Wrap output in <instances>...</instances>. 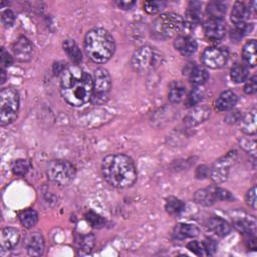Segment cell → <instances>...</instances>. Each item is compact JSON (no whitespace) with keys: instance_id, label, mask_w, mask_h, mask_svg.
<instances>
[{"instance_id":"8","label":"cell","mask_w":257,"mask_h":257,"mask_svg":"<svg viewBox=\"0 0 257 257\" xmlns=\"http://www.w3.org/2000/svg\"><path fill=\"white\" fill-rule=\"evenodd\" d=\"M48 179L57 186L70 184L75 176L74 166L65 160H53L47 167Z\"/></svg>"},{"instance_id":"45","label":"cell","mask_w":257,"mask_h":257,"mask_svg":"<svg viewBox=\"0 0 257 257\" xmlns=\"http://www.w3.org/2000/svg\"><path fill=\"white\" fill-rule=\"evenodd\" d=\"M1 74H2V78H1V84H2L6 80V74H5V70L3 68H1Z\"/></svg>"},{"instance_id":"44","label":"cell","mask_w":257,"mask_h":257,"mask_svg":"<svg viewBox=\"0 0 257 257\" xmlns=\"http://www.w3.org/2000/svg\"><path fill=\"white\" fill-rule=\"evenodd\" d=\"M209 173H210V171L206 166H201L197 169L196 176L198 179H203V178H206L209 175Z\"/></svg>"},{"instance_id":"13","label":"cell","mask_w":257,"mask_h":257,"mask_svg":"<svg viewBox=\"0 0 257 257\" xmlns=\"http://www.w3.org/2000/svg\"><path fill=\"white\" fill-rule=\"evenodd\" d=\"M12 51L15 58L20 62H27L33 54V45L30 40L24 36H20L12 45Z\"/></svg>"},{"instance_id":"31","label":"cell","mask_w":257,"mask_h":257,"mask_svg":"<svg viewBox=\"0 0 257 257\" xmlns=\"http://www.w3.org/2000/svg\"><path fill=\"white\" fill-rule=\"evenodd\" d=\"M252 28H253L252 24H248L246 22L241 23V24H236L235 28L231 31V38L234 40H239L246 34L250 33Z\"/></svg>"},{"instance_id":"28","label":"cell","mask_w":257,"mask_h":257,"mask_svg":"<svg viewBox=\"0 0 257 257\" xmlns=\"http://www.w3.org/2000/svg\"><path fill=\"white\" fill-rule=\"evenodd\" d=\"M186 93V88L184 84L180 81H175L172 83L171 88L169 90V99L172 103L180 102Z\"/></svg>"},{"instance_id":"25","label":"cell","mask_w":257,"mask_h":257,"mask_svg":"<svg viewBox=\"0 0 257 257\" xmlns=\"http://www.w3.org/2000/svg\"><path fill=\"white\" fill-rule=\"evenodd\" d=\"M63 49L66 52V54L69 56V58L77 65L81 59H82V54L81 51L78 47V45L75 43L74 40L72 39H66L63 42Z\"/></svg>"},{"instance_id":"7","label":"cell","mask_w":257,"mask_h":257,"mask_svg":"<svg viewBox=\"0 0 257 257\" xmlns=\"http://www.w3.org/2000/svg\"><path fill=\"white\" fill-rule=\"evenodd\" d=\"M92 82L93 88L90 98L91 103L95 105L104 104L108 100L111 88V78L108 71L102 67L95 69L93 72Z\"/></svg>"},{"instance_id":"41","label":"cell","mask_w":257,"mask_h":257,"mask_svg":"<svg viewBox=\"0 0 257 257\" xmlns=\"http://www.w3.org/2000/svg\"><path fill=\"white\" fill-rule=\"evenodd\" d=\"M13 60H12V56L5 51L4 48L1 49V68L5 69V67H8L12 64Z\"/></svg>"},{"instance_id":"14","label":"cell","mask_w":257,"mask_h":257,"mask_svg":"<svg viewBox=\"0 0 257 257\" xmlns=\"http://www.w3.org/2000/svg\"><path fill=\"white\" fill-rule=\"evenodd\" d=\"M20 232L13 227H5L0 233V246L3 250H12L18 244Z\"/></svg>"},{"instance_id":"12","label":"cell","mask_w":257,"mask_h":257,"mask_svg":"<svg viewBox=\"0 0 257 257\" xmlns=\"http://www.w3.org/2000/svg\"><path fill=\"white\" fill-rule=\"evenodd\" d=\"M226 33V24L223 19L209 18L204 23V34L211 41L221 40Z\"/></svg>"},{"instance_id":"34","label":"cell","mask_w":257,"mask_h":257,"mask_svg":"<svg viewBox=\"0 0 257 257\" xmlns=\"http://www.w3.org/2000/svg\"><path fill=\"white\" fill-rule=\"evenodd\" d=\"M204 95V89L201 86H196L189 94L187 98V105L188 106H194L198 104Z\"/></svg>"},{"instance_id":"36","label":"cell","mask_w":257,"mask_h":257,"mask_svg":"<svg viewBox=\"0 0 257 257\" xmlns=\"http://www.w3.org/2000/svg\"><path fill=\"white\" fill-rule=\"evenodd\" d=\"M85 219L94 228H100L105 223V221H104V219L102 217H100L99 215H97V214H95L93 212H88L85 215Z\"/></svg>"},{"instance_id":"38","label":"cell","mask_w":257,"mask_h":257,"mask_svg":"<svg viewBox=\"0 0 257 257\" xmlns=\"http://www.w3.org/2000/svg\"><path fill=\"white\" fill-rule=\"evenodd\" d=\"M245 201L249 207L256 209V187L253 186L245 195Z\"/></svg>"},{"instance_id":"10","label":"cell","mask_w":257,"mask_h":257,"mask_svg":"<svg viewBox=\"0 0 257 257\" xmlns=\"http://www.w3.org/2000/svg\"><path fill=\"white\" fill-rule=\"evenodd\" d=\"M229 54L226 49L221 47H208L202 54V62L209 68L218 69L225 66Z\"/></svg>"},{"instance_id":"37","label":"cell","mask_w":257,"mask_h":257,"mask_svg":"<svg viewBox=\"0 0 257 257\" xmlns=\"http://www.w3.org/2000/svg\"><path fill=\"white\" fill-rule=\"evenodd\" d=\"M1 21H2L3 25L6 26V27L12 26L13 23H14V21H15V15H14V13H13L11 10H9V9L3 11V12L1 13Z\"/></svg>"},{"instance_id":"39","label":"cell","mask_w":257,"mask_h":257,"mask_svg":"<svg viewBox=\"0 0 257 257\" xmlns=\"http://www.w3.org/2000/svg\"><path fill=\"white\" fill-rule=\"evenodd\" d=\"M187 248L193 252L194 254L198 255V256H201L204 254L205 250H204V247H203V243H200L198 241H191L190 243L187 244Z\"/></svg>"},{"instance_id":"17","label":"cell","mask_w":257,"mask_h":257,"mask_svg":"<svg viewBox=\"0 0 257 257\" xmlns=\"http://www.w3.org/2000/svg\"><path fill=\"white\" fill-rule=\"evenodd\" d=\"M237 103V95L232 90L223 91L215 102V107L218 111H228Z\"/></svg>"},{"instance_id":"11","label":"cell","mask_w":257,"mask_h":257,"mask_svg":"<svg viewBox=\"0 0 257 257\" xmlns=\"http://www.w3.org/2000/svg\"><path fill=\"white\" fill-rule=\"evenodd\" d=\"M236 152H230L226 156L217 160L211 169V178L215 183L224 182L229 174L230 168L234 164Z\"/></svg>"},{"instance_id":"29","label":"cell","mask_w":257,"mask_h":257,"mask_svg":"<svg viewBox=\"0 0 257 257\" xmlns=\"http://www.w3.org/2000/svg\"><path fill=\"white\" fill-rule=\"evenodd\" d=\"M166 211L172 216H179L185 211V204L174 197H170L165 205Z\"/></svg>"},{"instance_id":"9","label":"cell","mask_w":257,"mask_h":257,"mask_svg":"<svg viewBox=\"0 0 257 257\" xmlns=\"http://www.w3.org/2000/svg\"><path fill=\"white\" fill-rule=\"evenodd\" d=\"M195 201L203 206H211L217 201H231L234 197L225 189L210 187L197 191L194 195Z\"/></svg>"},{"instance_id":"43","label":"cell","mask_w":257,"mask_h":257,"mask_svg":"<svg viewBox=\"0 0 257 257\" xmlns=\"http://www.w3.org/2000/svg\"><path fill=\"white\" fill-rule=\"evenodd\" d=\"M115 3H116V5H117L119 8H121V9H123V10H128V9L133 8V7L135 6V4H136L135 1H124V0H122V1H116Z\"/></svg>"},{"instance_id":"27","label":"cell","mask_w":257,"mask_h":257,"mask_svg":"<svg viewBox=\"0 0 257 257\" xmlns=\"http://www.w3.org/2000/svg\"><path fill=\"white\" fill-rule=\"evenodd\" d=\"M19 221L20 223L27 229L32 228L36 225L38 221V215L33 209H26L19 213Z\"/></svg>"},{"instance_id":"24","label":"cell","mask_w":257,"mask_h":257,"mask_svg":"<svg viewBox=\"0 0 257 257\" xmlns=\"http://www.w3.org/2000/svg\"><path fill=\"white\" fill-rule=\"evenodd\" d=\"M240 126L241 131L246 135L256 134V109H252L240 119Z\"/></svg>"},{"instance_id":"18","label":"cell","mask_w":257,"mask_h":257,"mask_svg":"<svg viewBox=\"0 0 257 257\" xmlns=\"http://www.w3.org/2000/svg\"><path fill=\"white\" fill-rule=\"evenodd\" d=\"M199 229L192 224H177L173 230V237L178 240H184L197 236Z\"/></svg>"},{"instance_id":"35","label":"cell","mask_w":257,"mask_h":257,"mask_svg":"<svg viewBox=\"0 0 257 257\" xmlns=\"http://www.w3.org/2000/svg\"><path fill=\"white\" fill-rule=\"evenodd\" d=\"M165 6L164 2H160V1H146L144 3V9L147 13L149 14H157L158 12H160L163 7Z\"/></svg>"},{"instance_id":"4","label":"cell","mask_w":257,"mask_h":257,"mask_svg":"<svg viewBox=\"0 0 257 257\" xmlns=\"http://www.w3.org/2000/svg\"><path fill=\"white\" fill-rule=\"evenodd\" d=\"M185 27L184 19L177 13L167 12L158 16L152 23V33L157 39H168L176 36Z\"/></svg>"},{"instance_id":"15","label":"cell","mask_w":257,"mask_h":257,"mask_svg":"<svg viewBox=\"0 0 257 257\" xmlns=\"http://www.w3.org/2000/svg\"><path fill=\"white\" fill-rule=\"evenodd\" d=\"M175 48L184 56H190L197 50V41L190 35H179L174 41Z\"/></svg>"},{"instance_id":"42","label":"cell","mask_w":257,"mask_h":257,"mask_svg":"<svg viewBox=\"0 0 257 257\" xmlns=\"http://www.w3.org/2000/svg\"><path fill=\"white\" fill-rule=\"evenodd\" d=\"M203 247L207 255H212L217 249V244L214 242V240L208 239L205 240V242H203Z\"/></svg>"},{"instance_id":"6","label":"cell","mask_w":257,"mask_h":257,"mask_svg":"<svg viewBox=\"0 0 257 257\" xmlns=\"http://www.w3.org/2000/svg\"><path fill=\"white\" fill-rule=\"evenodd\" d=\"M19 94L12 87L2 88L0 91V124L12 123L18 114Z\"/></svg>"},{"instance_id":"2","label":"cell","mask_w":257,"mask_h":257,"mask_svg":"<svg viewBox=\"0 0 257 257\" xmlns=\"http://www.w3.org/2000/svg\"><path fill=\"white\" fill-rule=\"evenodd\" d=\"M103 179L113 188L124 189L137 181V168L134 161L123 154L106 156L101 163Z\"/></svg>"},{"instance_id":"32","label":"cell","mask_w":257,"mask_h":257,"mask_svg":"<svg viewBox=\"0 0 257 257\" xmlns=\"http://www.w3.org/2000/svg\"><path fill=\"white\" fill-rule=\"evenodd\" d=\"M30 169V164L27 160L19 159L13 162L12 164V172L16 176H24L28 173Z\"/></svg>"},{"instance_id":"19","label":"cell","mask_w":257,"mask_h":257,"mask_svg":"<svg viewBox=\"0 0 257 257\" xmlns=\"http://www.w3.org/2000/svg\"><path fill=\"white\" fill-rule=\"evenodd\" d=\"M207 226L212 232H214L216 235L220 237H224L228 235L231 231V226L229 225V223L220 217L210 218L208 220Z\"/></svg>"},{"instance_id":"26","label":"cell","mask_w":257,"mask_h":257,"mask_svg":"<svg viewBox=\"0 0 257 257\" xmlns=\"http://www.w3.org/2000/svg\"><path fill=\"white\" fill-rule=\"evenodd\" d=\"M207 13L212 19H222L226 13V4L220 1H212L207 5Z\"/></svg>"},{"instance_id":"16","label":"cell","mask_w":257,"mask_h":257,"mask_svg":"<svg viewBox=\"0 0 257 257\" xmlns=\"http://www.w3.org/2000/svg\"><path fill=\"white\" fill-rule=\"evenodd\" d=\"M27 253L31 256H40L44 250V241L40 233L35 232L30 234L25 242Z\"/></svg>"},{"instance_id":"33","label":"cell","mask_w":257,"mask_h":257,"mask_svg":"<svg viewBox=\"0 0 257 257\" xmlns=\"http://www.w3.org/2000/svg\"><path fill=\"white\" fill-rule=\"evenodd\" d=\"M208 115H209V110L204 108H197L188 115V121L191 124H196L206 119Z\"/></svg>"},{"instance_id":"30","label":"cell","mask_w":257,"mask_h":257,"mask_svg":"<svg viewBox=\"0 0 257 257\" xmlns=\"http://www.w3.org/2000/svg\"><path fill=\"white\" fill-rule=\"evenodd\" d=\"M230 75L234 82L241 83V82H244L245 80H247L249 72H248V69L246 66H244L242 64H235L231 68Z\"/></svg>"},{"instance_id":"1","label":"cell","mask_w":257,"mask_h":257,"mask_svg":"<svg viewBox=\"0 0 257 257\" xmlns=\"http://www.w3.org/2000/svg\"><path fill=\"white\" fill-rule=\"evenodd\" d=\"M92 88V77L76 64L66 67L61 73L60 93L72 106H81L90 101Z\"/></svg>"},{"instance_id":"20","label":"cell","mask_w":257,"mask_h":257,"mask_svg":"<svg viewBox=\"0 0 257 257\" xmlns=\"http://www.w3.org/2000/svg\"><path fill=\"white\" fill-rule=\"evenodd\" d=\"M209 78L208 70L199 65H194L189 71V79L190 82L195 86L203 85Z\"/></svg>"},{"instance_id":"3","label":"cell","mask_w":257,"mask_h":257,"mask_svg":"<svg viewBox=\"0 0 257 257\" xmlns=\"http://www.w3.org/2000/svg\"><path fill=\"white\" fill-rule=\"evenodd\" d=\"M115 43L112 35L103 28L90 29L84 37V51L94 63H105L113 55Z\"/></svg>"},{"instance_id":"21","label":"cell","mask_w":257,"mask_h":257,"mask_svg":"<svg viewBox=\"0 0 257 257\" xmlns=\"http://www.w3.org/2000/svg\"><path fill=\"white\" fill-rule=\"evenodd\" d=\"M201 20V3L199 2H190L184 24L190 27L197 25Z\"/></svg>"},{"instance_id":"23","label":"cell","mask_w":257,"mask_h":257,"mask_svg":"<svg viewBox=\"0 0 257 257\" xmlns=\"http://www.w3.org/2000/svg\"><path fill=\"white\" fill-rule=\"evenodd\" d=\"M256 46L255 39H251L242 48V58L249 67H255L256 65Z\"/></svg>"},{"instance_id":"22","label":"cell","mask_w":257,"mask_h":257,"mask_svg":"<svg viewBox=\"0 0 257 257\" xmlns=\"http://www.w3.org/2000/svg\"><path fill=\"white\" fill-rule=\"evenodd\" d=\"M249 13H250V8L248 9L243 2L237 1L235 2L231 11V21L235 25L244 23L245 20L248 18Z\"/></svg>"},{"instance_id":"40","label":"cell","mask_w":257,"mask_h":257,"mask_svg":"<svg viewBox=\"0 0 257 257\" xmlns=\"http://www.w3.org/2000/svg\"><path fill=\"white\" fill-rule=\"evenodd\" d=\"M257 90V78L256 75H253L251 78H249L244 85V91L247 94H253Z\"/></svg>"},{"instance_id":"5","label":"cell","mask_w":257,"mask_h":257,"mask_svg":"<svg viewBox=\"0 0 257 257\" xmlns=\"http://www.w3.org/2000/svg\"><path fill=\"white\" fill-rule=\"evenodd\" d=\"M163 54L154 47L142 46L132 56L131 64L135 71L140 73L150 72L162 64Z\"/></svg>"}]
</instances>
